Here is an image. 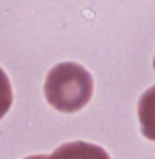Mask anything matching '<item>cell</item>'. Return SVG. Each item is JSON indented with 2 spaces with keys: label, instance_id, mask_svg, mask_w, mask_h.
<instances>
[{
  "label": "cell",
  "instance_id": "obj_1",
  "mask_svg": "<svg viewBox=\"0 0 155 159\" xmlns=\"http://www.w3.org/2000/svg\"><path fill=\"white\" fill-rule=\"evenodd\" d=\"M92 83L90 73L77 63H59L55 65L45 77L43 93L47 102L55 110L65 114L79 112L92 98Z\"/></svg>",
  "mask_w": 155,
  "mask_h": 159
},
{
  "label": "cell",
  "instance_id": "obj_2",
  "mask_svg": "<svg viewBox=\"0 0 155 159\" xmlns=\"http://www.w3.org/2000/svg\"><path fill=\"white\" fill-rule=\"evenodd\" d=\"M49 159H110V155L100 145L89 142H71L59 145Z\"/></svg>",
  "mask_w": 155,
  "mask_h": 159
},
{
  "label": "cell",
  "instance_id": "obj_3",
  "mask_svg": "<svg viewBox=\"0 0 155 159\" xmlns=\"http://www.w3.org/2000/svg\"><path fill=\"white\" fill-rule=\"evenodd\" d=\"M138 118H139L141 134H144L147 139L155 142V84L139 96Z\"/></svg>",
  "mask_w": 155,
  "mask_h": 159
},
{
  "label": "cell",
  "instance_id": "obj_4",
  "mask_svg": "<svg viewBox=\"0 0 155 159\" xmlns=\"http://www.w3.org/2000/svg\"><path fill=\"white\" fill-rule=\"evenodd\" d=\"M12 84L8 81V77H6V73L0 69V120L6 116V112L10 110L12 106Z\"/></svg>",
  "mask_w": 155,
  "mask_h": 159
},
{
  "label": "cell",
  "instance_id": "obj_5",
  "mask_svg": "<svg viewBox=\"0 0 155 159\" xmlns=\"http://www.w3.org/2000/svg\"><path fill=\"white\" fill-rule=\"evenodd\" d=\"M26 159H49L45 155H32V157H26Z\"/></svg>",
  "mask_w": 155,
  "mask_h": 159
},
{
  "label": "cell",
  "instance_id": "obj_6",
  "mask_svg": "<svg viewBox=\"0 0 155 159\" xmlns=\"http://www.w3.org/2000/svg\"><path fill=\"white\" fill-rule=\"evenodd\" d=\"M153 67H155V59H153Z\"/></svg>",
  "mask_w": 155,
  "mask_h": 159
}]
</instances>
